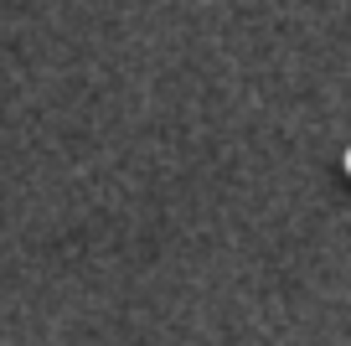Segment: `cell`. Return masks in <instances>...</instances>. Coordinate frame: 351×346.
<instances>
[{
	"label": "cell",
	"instance_id": "obj_1",
	"mask_svg": "<svg viewBox=\"0 0 351 346\" xmlns=\"http://www.w3.org/2000/svg\"><path fill=\"white\" fill-rule=\"evenodd\" d=\"M346 176H351V150H346Z\"/></svg>",
	"mask_w": 351,
	"mask_h": 346
}]
</instances>
